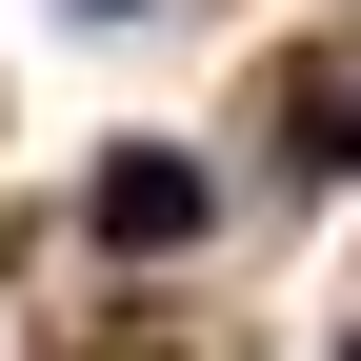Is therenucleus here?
Returning a JSON list of instances; mask_svg holds the SVG:
<instances>
[{"label":"nucleus","mask_w":361,"mask_h":361,"mask_svg":"<svg viewBox=\"0 0 361 361\" xmlns=\"http://www.w3.org/2000/svg\"><path fill=\"white\" fill-rule=\"evenodd\" d=\"M101 241H121V261L201 241V161H161V141H141V161H101Z\"/></svg>","instance_id":"nucleus-1"},{"label":"nucleus","mask_w":361,"mask_h":361,"mask_svg":"<svg viewBox=\"0 0 361 361\" xmlns=\"http://www.w3.org/2000/svg\"><path fill=\"white\" fill-rule=\"evenodd\" d=\"M322 161H361V101H341V141H322Z\"/></svg>","instance_id":"nucleus-2"},{"label":"nucleus","mask_w":361,"mask_h":361,"mask_svg":"<svg viewBox=\"0 0 361 361\" xmlns=\"http://www.w3.org/2000/svg\"><path fill=\"white\" fill-rule=\"evenodd\" d=\"M80 20H121V0H80Z\"/></svg>","instance_id":"nucleus-3"}]
</instances>
